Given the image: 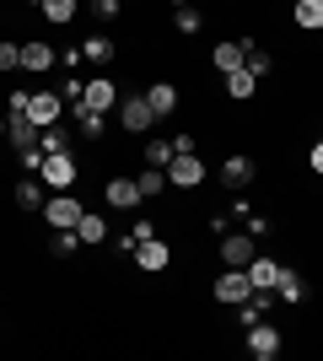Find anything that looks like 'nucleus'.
I'll use <instances>...</instances> for the list:
<instances>
[{
	"instance_id": "1",
	"label": "nucleus",
	"mask_w": 323,
	"mask_h": 361,
	"mask_svg": "<svg viewBox=\"0 0 323 361\" xmlns=\"http://www.w3.org/2000/svg\"><path fill=\"white\" fill-rule=\"evenodd\" d=\"M38 178H44L54 195H70V189H76V157H70V151H49L44 162H38Z\"/></svg>"
},
{
	"instance_id": "2",
	"label": "nucleus",
	"mask_w": 323,
	"mask_h": 361,
	"mask_svg": "<svg viewBox=\"0 0 323 361\" xmlns=\"http://www.w3.org/2000/svg\"><path fill=\"white\" fill-rule=\"evenodd\" d=\"M162 173H167L172 189H200V183H205V162H200V151H178V157H172Z\"/></svg>"
},
{
	"instance_id": "3",
	"label": "nucleus",
	"mask_w": 323,
	"mask_h": 361,
	"mask_svg": "<svg viewBox=\"0 0 323 361\" xmlns=\"http://www.w3.org/2000/svg\"><path fill=\"white\" fill-rule=\"evenodd\" d=\"M248 291H253V281H248V270H237V264H227V270L210 281L215 302H248Z\"/></svg>"
},
{
	"instance_id": "4",
	"label": "nucleus",
	"mask_w": 323,
	"mask_h": 361,
	"mask_svg": "<svg viewBox=\"0 0 323 361\" xmlns=\"http://www.w3.org/2000/svg\"><path fill=\"white\" fill-rule=\"evenodd\" d=\"M119 124H124V130H135V135L156 124L151 103H146V92H124V97H119Z\"/></svg>"
},
{
	"instance_id": "5",
	"label": "nucleus",
	"mask_w": 323,
	"mask_h": 361,
	"mask_svg": "<svg viewBox=\"0 0 323 361\" xmlns=\"http://www.w3.org/2000/svg\"><path fill=\"white\" fill-rule=\"evenodd\" d=\"M81 108H92V114H113V108H119V87H113L108 75L87 81V87H81Z\"/></svg>"
},
{
	"instance_id": "6",
	"label": "nucleus",
	"mask_w": 323,
	"mask_h": 361,
	"mask_svg": "<svg viewBox=\"0 0 323 361\" xmlns=\"http://www.w3.org/2000/svg\"><path fill=\"white\" fill-rule=\"evenodd\" d=\"M44 221L54 226V232L76 226V221H81V200H76V195H54V200H44Z\"/></svg>"
},
{
	"instance_id": "7",
	"label": "nucleus",
	"mask_w": 323,
	"mask_h": 361,
	"mask_svg": "<svg viewBox=\"0 0 323 361\" xmlns=\"http://www.w3.org/2000/svg\"><path fill=\"white\" fill-rule=\"evenodd\" d=\"M259 254L253 248V232H221V264H237V270H248V259Z\"/></svg>"
},
{
	"instance_id": "8",
	"label": "nucleus",
	"mask_w": 323,
	"mask_h": 361,
	"mask_svg": "<svg viewBox=\"0 0 323 361\" xmlns=\"http://www.w3.org/2000/svg\"><path fill=\"white\" fill-rule=\"evenodd\" d=\"M248 356H253V361H275L280 356V329H270V324H248Z\"/></svg>"
},
{
	"instance_id": "9",
	"label": "nucleus",
	"mask_w": 323,
	"mask_h": 361,
	"mask_svg": "<svg viewBox=\"0 0 323 361\" xmlns=\"http://www.w3.org/2000/svg\"><path fill=\"white\" fill-rule=\"evenodd\" d=\"M103 200L108 205H113V211H135V205H146V200H140V183L135 178H108V189H103Z\"/></svg>"
},
{
	"instance_id": "10",
	"label": "nucleus",
	"mask_w": 323,
	"mask_h": 361,
	"mask_svg": "<svg viewBox=\"0 0 323 361\" xmlns=\"http://www.w3.org/2000/svg\"><path fill=\"white\" fill-rule=\"evenodd\" d=\"M54 65H60V49H54V44H38V38L22 44V71L44 75V71H54Z\"/></svg>"
},
{
	"instance_id": "11",
	"label": "nucleus",
	"mask_w": 323,
	"mask_h": 361,
	"mask_svg": "<svg viewBox=\"0 0 323 361\" xmlns=\"http://www.w3.org/2000/svg\"><path fill=\"white\" fill-rule=\"evenodd\" d=\"M60 114H65V97H60V92H32V124H38V130L60 124Z\"/></svg>"
},
{
	"instance_id": "12",
	"label": "nucleus",
	"mask_w": 323,
	"mask_h": 361,
	"mask_svg": "<svg viewBox=\"0 0 323 361\" xmlns=\"http://www.w3.org/2000/svg\"><path fill=\"white\" fill-rule=\"evenodd\" d=\"M280 270H286V264H280V259H248V281H253V291H275V281H280Z\"/></svg>"
},
{
	"instance_id": "13",
	"label": "nucleus",
	"mask_w": 323,
	"mask_h": 361,
	"mask_svg": "<svg viewBox=\"0 0 323 361\" xmlns=\"http://www.w3.org/2000/svg\"><path fill=\"white\" fill-rule=\"evenodd\" d=\"M167 243H162V238H146V243H135V264H140V270H167Z\"/></svg>"
},
{
	"instance_id": "14",
	"label": "nucleus",
	"mask_w": 323,
	"mask_h": 361,
	"mask_svg": "<svg viewBox=\"0 0 323 361\" xmlns=\"http://www.w3.org/2000/svg\"><path fill=\"white\" fill-rule=\"evenodd\" d=\"M146 103H151L156 119H167V114H178V87H172V81H156V87H146Z\"/></svg>"
},
{
	"instance_id": "15",
	"label": "nucleus",
	"mask_w": 323,
	"mask_h": 361,
	"mask_svg": "<svg viewBox=\"0 0 323 361\" xmlns=\"http://www.w3.org/2000/svg\"><path fill=\"white\" fill-rule=\"evenodd\" d=\"M210 60H215L221 75H232V71H243V65H248V44H215Z\"/></svg>"
},
{
	"instance_id": "16",
	"label": "nucleus",
	"mask_w": 323,
	"mask_h": 361,
	"mask_svg": "<svg viewBox=\"0 0 323 361\" xmlns=\"http://www.w3.org/2000/svg\"><path fill=\"white\" fill-rule=\"evenodd\" d=\"M291 22L302 32H323V0H296V6H291Z\"/></svg>"
},
{
	"instance_id": "17",
	"label": "nucleus",
	"mask_w": 323,
	"mask_h": 361,
	"mask_svg": "<svg viewBox=\"0 0 323 361\" xmlns=\"http://www.w3.org/2000/svg\"><path fill=\"white\" fill-rule=\"evenodd\" d=\"M248 178H253V162H248V157H227V162H221V183H227V189H248Z\"/></svg>"
},
{
	"instance_id": "18",
	"label": "nucleus",
	"mask_w": 323,
	"mask_h": 361,
	"mask_svg": "<svg viewBox=\"0 0 323 361\" xmlns=\"http://www.w3.org/2000/svg\"><path fill=\"white\" fill-rule=\"evenodd\" d=\"M6 124H11V130H6V140L16 146V157L38 146V124H32V119H6Z\"/></svg>"
},
{
	"instance_id": "19",
	"label": "nucleus",
	"mask_w": 323,
	"mask_h": 361,
	"mask_svg": "<svg viewBox=\"0 0 323 361\" xmlns=\"http://www.w3.org/2000/svg\"><path fill=\"white\" fill-rule=\"evenodd\" d=\"M253 92H259V75L248 71V65H243V71H232V75H227V97H237V103H248Z\"/></svg>"
},
{
	"instance_id": "20",
	"label": "nucleus",
	"mask_w": 323,
	"mask_h": 361,
	"mask_svg": "<svg viewBox=\"0 0 323 361\" xmlns=\"http://www.w3.org/2000/svg\"><path fill=\"white\" fill-rule=\"evenodd\" d=\"M16 205H22V211H44V178H38V173L16 183Z\"/></svg>"
},
{
	"instance_id": "21",
	"label": "nucleus",
	"mask_w": 323,
	"mask_h": 361,
	"mask_svg": "<svg viewBox=\"0 0 323 361\" xmlns=\"http://www.w3.org/2000/svg\"><path fill=\"white\" fill-rule=\"evenodd\" d=\"M302 297H308L302 275H296V270H280V281H275V302H286V307H291V302H302Z\"/></svg>"
},
{
	"instance_id": "22",
	"label": "nucleus",
	"mask_w": 323,
	"mask_h": 361,
	"mask_svg": "<svg viewBox=\"0 0 323 361\" xmlns=\"http://www.w3.org/2000/svg\"><path fill=\"white\" fill-rule=\"evenodd\" d=\"M76 238L97 248V243H108V221H103V216H87V211H81V221H76Z\"/></svg>"
},
{
	"instance_id": "23",
	"label": "nucleus",
	"mask_w": 323,
	"mask_h": 361,
	"mask_svg": "<svg viewBox=\"0 0 323 361\" xmlns=\"http://www.w3.org/2000/svg\"><path fill=\"white\" fill-rule=\"evenodd\" d=\"M81 60H92V65H108V60H113V38H103V32H92V38L81 44Z\"/></svg>"
},
{
	"instance_id": "24",
	"label": "nucleus",
	"mask_w": 323,
	"mask_h": 361,
	"mask_svg": "<svg viewBox=\"0 0 323 361\" xmlns=\"http://www.w3.org/2000/svg\"><path fill=\"white\" fill-rule=\"evenodd\" d=\"M38 151H44V157L49 151H70V135H65L60 124H49V130H38Z\"/></svg>"
},
{
	"instance_id": "25",
	"label": "nucleus",
	"mask_w": 323,
	"mask_h": 361,
	"mask_svg": "<svg viewBox=\"0 0 323 361\" xmlns=\"http://www.w3.org/2000/svg\"><path fill=\"white\" fill-rule=\"evenodd\" d=\"M44 16L54 27H65V22H76V0H44Z\"/></svg>"
},
{
	"instance_id": "26",
	"label": "nucleus",
	"mask_w": 323,
	"mask_h": 361,
	"mask_svg": "<svg viewBox=\"0 0 323 361\" xmlns=\"http://www.w3.org/2000/svg\"><path fill=\"white\" fill-rule=\"evenodd\" d=\"M140 200H156V195H162V189H167V173H162V167H151V173H140Z\"/></svg>"
},
{
	"instance_id": "27",
	"label": "nucleus",
	"mask_w": 323,
	"mask_h": 361,
	"mask_svg": "<svg viewBox=\"0 0 323 361\" xmlns=\"http://www.w3.org/2000/svg\"><path fill=\"white\" fill-rule=\"evenodd\" d=\"M146 238H156V226H151V221H135V226L119 238V248H124V254H135V243H146Z\"/></svg>"
},
{
	"instance_id": "28",
	"label": "nucleus",
	"mask_w": 323,
	"mask_h": 361,
	"mask_svg": "<svg viewBox=\"0 0 323 361\" xmlns=\"http://www.w3.org/2000/svg\"><path fill=\"white\" fill-rule=\"evenodd\" d=\"M172 27H178V32H200V27H205V16L194 11V6H178V11H172Z\"/></svg>"
},
{
	"instance_id": "29",
	"label": "nucleus",
	"mask_w": 323,
	"mask_h": 361,
	"mask_svg": "<svg viewBox=\"0 0 323 361\" xmlns=\"http://www.w3.org/2000/svg\"><path fill=\"white\" fill-rule=\"evenodd\" d=\"M76 124H81V135H87V140L103 135V114H92V108H81V103H76Z\"/></svg>"
},
{
	"instance_id": "30",
	"label": "nucleus",
	"mask_w": 323,
	"mask_h": 361,
	"mask_svg": "<svg viewBox=\"0 0 323 361\" xmlns=\"http://www.w3.org/2000/svg\"><path fill=\"white\" fill-rule=\"evenodd\" d=\"M172 157H178V151H172V140H151V146H146V162H151V167H167Z\"/></svg>"
},
{
	"instance_id": "31",
	"label": "nucleus",
	"mask_w": 323,
	"mask_h": 361,
	"mask_svg": "<svg viewBox=\"0 0 323 361\" xmlns=\"http://www.w3.org/2000/svg\"><path fill=\"white\" fill-rule=\"evenodd\" d=\"M6 71H22V44H0V75Z\"/></svg>"
},
{
	"instance_id": "32",
	"label": "nucleus",
	"mask_w": 323,
	"mask_h": 361,
	"mask_svg": "<svg viewBox=\"0 0 323 361\" xmlns=\"http://www.w3.org/2000/svg\"><path fill=\"white\" fill-rule=\"evenodd\" d=\"M270 65H275V60H270L264 49H253V44H248V71H253V75H270Z\"/></svg>"
},
{
	"instance_id": "33",
	"label": "nucleus",
	"mask_w": 323,
	"mask_h": 361,
	"mask_svg": "<svg viewBox=\"0 0 323 361\" xmlns=\"http://www.w3.org/2000/svg\"><path fill=\"white\" fill-rule=\"evenodd\" d=\"M76 226H65V232H60V238H54V254H76Z\"/></svg>"
},
{
	"instance_id": "34",
	"label": "nucleus",
	"mask_w": 323,
	"mask_h": 361,
	"mask_svg": "<svg viewBox=\"0 0 323 361\" xmlns=\"http://www.w3.org/2000/svg\"><path fill=\"white\" fill-rule=\"evenodd\" d=\"M92 11L103 16V22H113V16H119V0H92Z\"/></svg>"
},
{
	"instance_id": "35",
	"label": "nucleus",
	"mask_w": 323,
	"mask_h": 361,
	"mask_svg": "<svg viewBox=\"0 0 323 361\" xmlns=\"http://www.w3.org/2000/svg\"><path fill=\"white\" fill-rule=\"evenodd\" d=\"M172 151H200V140H194V135L184 130V135H172Z\"/></svg>"
},
{
	"instance_id": "36",
	"label": "nucleus",
	"mask_w": 323,
	"mask_h": 361,
	"mask_svg": "<svg viewBox=\"0 0 323 361\" xmlns=\"http://www.w3.org/2000/svg\"><path fill=\"white\" fill-rule=\"evenodd\" d=\"M308 167H312V173H323V140H318V146L308 151Z\"/></svg>"
},
{
	"instance_id": "37",
	"label": "nucleus",
	"mask_w": 323,
	"mask_h": 361,
	"mask_svg": "<svg viewBox=\"0 0 323 361\" xmlns=\"http://www.w3.org/2000/svg\"><path fill=\"white\" fill-rule=\"evenodd\" d=\"M6 130H11V124H6V114H0V140H6Z\"/></svg>"
},
{
	"instance_id": "38",
	"label": "nucleus",
	"mask_w": 323,
	"mask_h": 361,
	"mask_svg": "<svg viewBox=\"0 0 323 361\" xmlns=\"http://www.w3.org/2000/svg\"><path fill=\"white\" fill-rule=\"evenodd\" d=\"M172 6H189V0H172Z\"/></svg>"
},
{
	"instance_id": "39",
	"label": "nucleus",
	"mask_w": 323,
	"mask_h": 361,
	"mask_svg": "<svg viewBox=\"0 0 323 361\" xmlns=\"http://www.w3.org/2000/svg\"><path fill=\"white\" fill-rule=\"evenodd\" d=\"M27 6H44V0H27Z\"/></svg>"
}]
</instances>
